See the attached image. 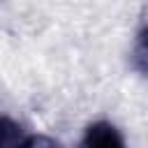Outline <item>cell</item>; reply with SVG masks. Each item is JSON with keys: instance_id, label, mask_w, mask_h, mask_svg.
I'll return each mask as SVG.
<instances>
[{"instance_id": "277c9868", "label": "cell", "mask_w": 148, "mask_h": 148, "mask_svg": "<svg viewBox=\"0 0 148 148\" xmlns=\"http://www.w3.org/2000/svg\"><path fill=\"white\" fill-rule=\"evenodd\" d=\"M30 148H60V143L46 134H32V141H30Z\"/></svg>"}, {"instance_id": "7a4b0ae2", "label": "cell", "mask_w": 148, "mask_h": 148, "mask_svg": "<svg viewBox=\"0 0 148 148\" xmlns=\"http://www.w3.org/2000/svg\"><path fill=\"white\" fill-rule=\"evenodd\" d=\"M32 134L28 130L7 116H0V148H30Z\"/></svg>"}, {"instance_id": "3957f363", "label": "cell", "mask_w": 148, "mask_h": 148, "mask_svg": "<svg viewBox=\"0 0 148 148\" xmlns=\"http://www.w3.org/2000/svg\"><path fill=\"white\" fill-rule=\"evenodd\" d=\"M132 62L139 72L148 74V28H143L136 39H134V46H132Z\"/></svg>"}, {"instance_id": "6da1fadb", "label": "cell", "mask_w": 148, "mask_h": 148, "mask_svg": "<svg viewBox=\"0 0 148 148\" xmlns=\"http://www.w3.org/2000/svg\"><path fill=\"white\" fill-rule=\"evenodd\" d=\"M81 148H127L123 132L109 123V120H97L88 125L81 139Z\"/></svg>"}]
</instances>
